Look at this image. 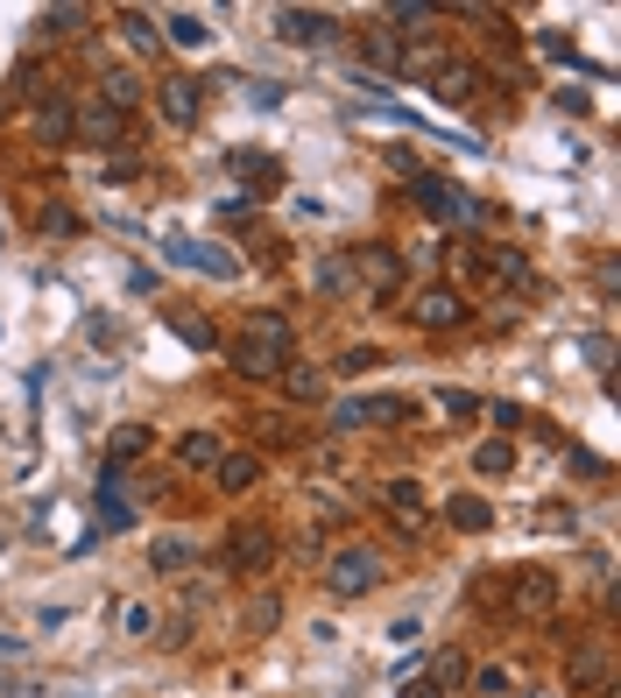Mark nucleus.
<instances>
[{"instance_id": "obj_1", "label": "nucleus", "mask_w": 621, "mask_h": 698, "mask_svg": "<svg viewBox=\"0 0 621 698\" xmlns=\"http://www.w3.org/2000/svg\"><path fill=\"white\" fill-rule=\"evenodd\" d=\"M233 367L255 375V381L283 375V367H290V318H283V310H247L241 339H233Z\"/></svg>"}, {"instance_id": "obj_2", "label": "nucleus", "mask_w": 621, "mask_h": 698, "mask_svg": "<svg viewBox=\"0 0 621 698\" xmlns=\"http://www.w3.org/2000/svg\"><path fill=\"white\" fill-rule=\"evenodd\" d=\"M417 205L438 219V226H480V198L466 184H446V176H417Z\"/></svg>"}, {"instance_id": "obj_3", "label": "nucleus", "mask_w": 621, "mask_h": 698, "mask_svg": "<svg viewBox=\"0 0 621 698\" xmlns=\"http://www.w3.org/2000/svg\"><path fill=\"white\" fill-rule=\"evenodd\" d=\"M325 586H332L339 600H361V592L381 586V558L367 551V543H346V551L332 558V572H325Z\"/></svg>"}, {"instance_id": "obj_4", "label": "nucleus", "mask_w": 621, "mask_h": 698, "mask_svg": "<svg viewBox=\"0 0 621 698\" xmlns=\"http://www.w3.org/2000/svg\"><path fill=\"white\" fill-rule=\"evenodd\" d=\"M565 685H572V691H600V698H608V685H614V649H608V642H586V649H572V663H565Z\"/></svg>"}, {"instance_id": "obj_5", "label": "nucleus", "mask_w": 621, "mask_h": 698, "mask_svg": "<svg viewBox=\"0 0 621 698\" xmlns=\"http://www.w3.org/2000/svg\"><path fill=\"white\" fill-rule=\"evenodd\" d=\"M389 417H410L403 395H339V403H332V430H353V424H389Z\"/></svg>"}, {"instance_id": "obj_6", "label": "nucleus", "mask_w": 621, "mask_h": 698, "mask_svg": "<svg viewBox=\"0 0 621 698\" xmlns=\"http://www.w3.org/2000/svg\"><path fill=\"white\" fill-rule=\"evenodd\" d=\"M410 318H417L424 332H446V324H460V318H466V296H460V290H446V282H431V290H417Z\"/></svg>"}, {"instance_id": "obj_7", "label": "nucleus", "mask_w": 621, "mask_h": 698, "mask_svg": "<svg viewBox=\"0 0 621 698\" xmlns=\"http://www.w3.org/2000/svg\"><path fill=\"white\" fill-rule=\"evenodd\" d=\"M276 36L283 42H325V36H339V22L325 8H276Z\"/></svg>"}, {"instance_id": "obj_8", "label": "nucleus", "mask_w": 621, "mask_h": 698, "mask_svg": "<svg viewBox=\"0 0 621 698\" xmlns=\"http://www.w3.org/2000/svg\"><path fill=\"white\" fill-rule=\"evenodd\" d=\"M269 564H276V537H269V529H233L227 572H269Z\"/></svg>"}, {"instance_id": "obj_9", "label": "nucleus", "mask_w": 621, "mask_h": 698, "mask_svg": "<svg viewBox=\"0 0 621 698\" xmlns=\"http://www.w3.org/2000/svg\"><path fill=\"white\" fill-rule=\"evenodd\" d=\"M71 127H78V107H71L64 93H42L36 99V142H71Z\"/></svg>"}, {"instance_id": "obj_10", "label": "nucleus", "mask_w": 621, "mask_h": 698, "mask_svg": "<svg viewBox=\"0 0 621 698\" xmlns=\"http://www.w3.org/2000/svg\"><path fill=\"white\" fill-rule=\"evenodd\" d=\"M205 78H170L162 85V113H170L176 127H198V113H205V93H198Z\"/></svg>"}, {"instance_id": "obj_11", "label": "nucleus", "mask_w": 621, "mask_h": 698, "mask_svg": "<svg viewBox=\"0 0 621 698\" xmlns=\"http://www.w3.org/2000/svg\"><path fill=\"white\" fill-rule=\"evenodd\" d=\"M71 135H78L85 148H121V113H113V107H85Z\"/></svg>"}, {"instance_id": "obj_12", "label": "nucleus", "mask_w": 621, "mask_h": 698, "mask_svg": "<svg viewBox=\"0 0 621 698\" xmlns=\"http://www.w3.org/2000/svg\"><path fill=\"white\" fill-rule=\"evenodd\" d=\"M113 28H121V42H127L135 57H156V42H162L156 14H142V8H121V14H113Z\"/></svg>"}, {"instance_id": "obj_13", "label": "nucleus", "mask_w": 621, "mask_h": 698, "mask_svg": "<svg viewBox=\"0 0 621 698\" xmlns=\"http://www.w3.org/2000/svg\"><path fill=\"white\" fill-rule=\"evenodd\" d=\"M212 480L227 487V494H247V487L261 480V458L255 452H219V466H212Z\"/></svg>"}, {"instance_id": "obj_14", "label": "nucleus", "mask_w": 621, "mask_h": 698, "mask_svg": "<svg viewBox=\"0 0 621 698\" xmlns=\"http://www.w3.org/2000/svg\"><path fill=\"white\" fill-rule=\"evenodd\" d=\"M219 452H227V444H219L212 430H191V438H176V466H191V473H212Z\"/></svg>"}, {"instance_id": "obj_15", "label": "nucleus", "mask_w": 621, "mask_h": 698, "mask_svg": "<svg viewBox=\"0 0 621 698\" xmlns=\"http://www.w3.org/2000/svg\"><path fill=\"white\" fill-rule=\"evenodd\" d=\"M431 93L446 99V107H466V99L480 93V71H473V64H446V71H438V85H431Z\"/></svg>"}, {"instance_id": "obj_16", "label": "nucleus", "mask_w": 621, "mask_h": 698, "mask_svg": "<svg viewBox=\"0 0 621 698\" xmlns=\"http://www.w3.org/2000/svg\"><path fill=\"white\" fill-rule=\"evenodd\" d=\"M162 28H170V42H184V50H205V42H212V28H205V14H198V8L162 14Z\"/></svg>"}, {"instance_id": "obj_17", "label": "nucleus", "mask_w": 621, "mask_h": 698, "mask_svg": "<svg viewBox=\"0 0 621 698\" xmlns=\"http://www.w3.org/2000/svg\"><path fill=\"white\" fill-rule=\"evenodd\" d=\"M149 452V424H121L107 438V466H127V458H142Z\"/></svg>"}, {"instance_id": "obj_18", "label": "nucleus", "mask_w": 621, "mask_h": 698, "mask_svg": "<svg viewBox=\"0 0 621 698\" xmlns=\"http://www.w3.org/2000/svg\"><path fill=\"white\" fill-rule=\"evenodd\" d=\"M191 558H198V543H191V537H156V543H149V564H156V572H184Z\"/></svg>"}, {"instance_id": "obj_19", "label": "nucleus", "mask_w": 621, "mask_h": 698, "mask_svg": "<svg viewBox=\"0 0 621 698\" xmlns=\"http://www.w3.org/2000/svg\"><path fill=\"white\" fill-rule=\"evenodd\" d=\"M113 628H121L127 642H149V635H156V607L149 600H127L121 614H113Z\"/></svg>"}, {"instance_id": "obj_20", "label": "nucleus", "mask_w": 621, "mask_h": 698, "mask_svg": "<svg viewBox=\"0 0 621 698\" xmlns=\"http://www.w3.org/2000/svg\"><path fill=\"white\" fill-rule=\"evenodd\" d=\"M142 99V85L127 78V71H107V78H99V107H113V113H127Z\"/></svg>"}, {"instance_id": "obj_21", "label": "nucleus", "mask_w": 621, "mask_h": 698, "mask_svg": "<svg viewBox=\"0 0 621 698\" xmlns=\"http://www.w3.org/2000/svg\"><path fill=\"white\" fill-rule=\"evenodd\" d=\"M176 261H184V269H205V275H233V261L219 255V247H198V241H176Z\"/></svg>"}, {"instance_id": "obj_22", "label": "nucleus", "mask_w": 621, "mask_h": 698, "mask_svg": "<svg viewBox=\"0 0 621 698\" xmlns=\"http://www.w3.org/2000/svg\"><path fill=\"white\" fill-rule=\"evenodd\" d=\"M431 691H460L466 685V657H452V649H438L431 657V677H424Z\"/></svg>"}, {"instance_id": "obj_23", "label": "nucleus", "mask_w": 621, "mask_h": 698, "mask_svg": "<svg viewBox=\"0 0 621 698\" xmlns=\"http://www.w3.org/2000/svg\"><path fill=\"white\" fill-rule=\"evenodd\" d=\"M452 529H487V523H495V509H487V501L480 494H452Z\"/></svg>"}, {"instance_id": "obj_24", "label": "nucleus", "mask_w": 621, "mask_h": 698, "mask_svg": "<svg viewBox=\"0 0 621 698\" xmlns=\"http://www.w3.org/2000/svg\"><path fill=\"white\" fill-rule=\"evenodd\" d=\"M381 494H389V509H395V515H410V523L424 515V487H417V480H389Z\"/></svg>"}, {"instance_id": "obj_25", "label": "nucleus", "mask_w": 621, "mask_h": 698, "mask_svg": "<svg viewBox=\"0 0 621 698\" xmlns=\"http://www.w3.org/2000/svg\"><path fill=\"white\" fill-rule=\"evenodd\" d=\"M515 466V444L509 438H487L480 452H473V473H509Z\"/></svg>"}, {"instance_id": "obj_26", "label": "nucleus", "mask_w": 621, "mask_h": 698, "mask_svg": "<svg viewBox=\"0 0 621 698\" xmlns=\"http://www.w3.org/2000/svg\"><path fill=\"white\" fill-rule=\"evenodd\" d=\"M389 22L403 28V36H424V22H438V8H424V0H410V8H403V0H395V8H389Z\"/></svg>"}, {"instance_id": "obj_27", "label": "nucleus", "mask_w": 621, "mask_h": 698, "mask_svg": "<svg viewBox=\"0 0 621 698\" xmlns=\"http://www.w3.org/2000/svg\"><path fill=\"white\" fill-rule=\"evenodd\" d=\"M361 269L367 282H395V247H361Z\"/></svg>"}, {"instance_id": "obj_28", "label": "nucleus", "mask_w": 621, "mask_h": 698, "mask_svg": "<svg viewBox=\"0 0 621 698\" xmlns=\"http://www.w3.org/2000/svg\"><path fill=\"white\" fill-rule=\"evenodd\" d=\"M85 22H93L85 8H50V14H42V28H50V36H78Z\"/></svg>"}, {"instance_id": "obj_29", "label": "nucleus", "mask_w": 621, "mask_h": 698, "mask_svg": "<svg viewBox=\"0 0 621 698\" xmlns=\"http://www.w3.org/2000/svg\"><path fill=\"white\" fill-rule=\"evenodd\" d=\"M227 170H233V176H247V184H269V176H276V170H269V156H227Z\"/></svg>"}, {"instance_id": "obj_30", "label": "nucleus", "mask_w": 621, "mask_h": 698, "mask_svg": "<svg viewBox=\"0 0 621 698\" xmlns=\"http://www.w3.org/2000/svg\"><path fill=\"white\" fill-rule=\"evenodd\" d=\"M438 409H446V417H480V395H466V389H446V395H438Z\"/></svg>"}, {"instance_id": "obj_31", "label": "nucleus", "mask_w": 621, "mask_h": 698, "mask_svg": "<svg viewBox=\"0 0 621 698\" xmlns=\"http://www.w3.org/2000/svg\"><path fill=\"white\" fill-rule=\"evenodd\" d=\"M290 403H325V375H290Z\"/></svg>"}, {"instance_id": "obj_32", "label": "nucleus", "mask_w": 621, "mask_h": 698, "mask_svg": "<svg viewBox=\"0 0 621 698\" xmlns=\"http://www.w3.org/2000/svg\"><path fill=\"white\" fill-rule=\"evenodd\" d=\"M170 324H176V339H184V346H198V353L212 346V324H205V318H170Z\"/></svg>"}, {"instance_id": "obj_33", "label": "nucleus", "mask_w": 621, "mask_h": 698, "mask_svg": "<svg viewBox=\"0 0 621 698\" xmlns=\"http://www.w3.org/2000/svg\"><path fill=\"white\" fill-rule=\"evenodd\" d=\"M339 367H346V375H367V367H381V353L375 346H346V360H339Z\"/></svg>"}, {"instance_id": "obj_34", "label": "nucleus", "mask_w": 621, "mask_h": 698, "mask_svg": "<svg viewBox=\"0 0 621 698\" xmlns=\"http://www.w3.org/2000/svg\"><path fill=\"white\" fill-rule=\"evenodd\" d=\"M22 657V642H14V635H0V663H14Z\"/></svg>"}]
</instances>
